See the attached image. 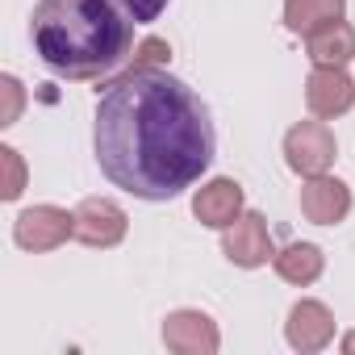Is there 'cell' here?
I'll use <instances>...</instances> for the list:
<instances>
[{
    "instance_id": "6da1fadb",
    "label": "cell",
    "mask_w": 355,
    "mask_h": 355,
    "mask_svg": "<svg viewBox=\"0 0 355 355\" xmlns=\"http://www.w3.org/2000/svg\"><path fill=\"white\" fill-rule=\"evenodd\" d=\"M92 150L105 180L138 201H175L201 184L218 134L205 101L167 67H125L96 88Z\"/></svg>"
},
{
    "instance_id": "7a4b0ae2",
    "label": "cell",
    "mask_w": 355,
    "mask_h": 355,
    "mask_svg": "<svg viewBox=\"0 0 355 355\" xmlns=\"http://www.w3.org/2000/svg\"><path fill=\"white\" fill-rule=\"evenodd\" d=\"M134 26L125 0H38L30 13L38 59L71 84L113 76L134 46Z\"/></svg>"
},
{
    "instance_id": "3957f363",
    "label": "cell",
    "mask_w": 355,
    "mask_h": 355,
    "mask_svg": "<svg viewBox=\"0 0 355 355\" xmlns=\"http://www.w3.org/2000/svg\"><path fill=\"white\" fill-rule=\"evenodd\" d=\"M334 155H338V142H334V130L322 117H309V121L288 125V134H284V163L301 175V180L330 171Z\"/></svg>"
},
{
    "instance_id": "277c9868",
    "label": "cell",
    "mask_w": 355,
    "mask_h": 355,
    "mask_svg": "<svg viewBox=\"0 0 355 355\" xmlns=\"http://www.w3.org/2000/svg\"><path fill=\"white\" fill-rule=\"evenodd\" d=\"M67 239H76V214H67L59 205H30L13 222V243L34 255L59 251Z\"/></svg>"
},
{
    "instance_id": "5b68a950",
    "label": "cell",
    "mask_w": 355,
    "mask_h": 355,
    "mask_svg": "<svg viewBox=\"0 0 355 355\" xmlns=\"http://www.w3.org/2000/svg\"><path fill=\"white\" fill-rule=\"evenodd\" d=\"M222 255L234 263V268H263L276 259V247H272V230H268V218L255 214V209H243L226 230H222Z\"/></svg>"
},
{
    "instance_id": "8992f818",
    "label": "cell",
    "mask_w": 355,
    "mask_h": 355,
    "mask_svg": "<svg viewBox=\"0 0 355 355\" xmlns=\"http://www.w3.org/2000/svg\"><path fill=\"white\" fill-rule=\"evenodd\" d=\"M71 214H76V243H84L92 251L117 247L125 239V230H130L125 209L117 201H109V197H84Z\"/></svg>"
},
{
    "instance_id": "52a82bcc",
    "label": "cell",
    "mask_w": 355,
    "mask_h": 355,
    "mask_svg": "<svg viewBox=\"0 0 355 355\" xmlns=\"http://www.w3.org/2000/svg\"><path fill=\"white\" fill-rule=\"evenodd\" d=\"M163 347L175 355H218L222 330L205 309H171L163 318Z\"/></svg>"
},
{
    "instance_id": "ba28073f",
    "label": "cell",
    "mask_w": 355,
    "mask_h": 355,
    "mask_svg": "<svg viewBox=\"0 0 355 355\" xmlns=\"http://www.w3.org/2000/svg\"><path fill=\"white\" fill-rule=\"evenodd\" d=\"M284 338L293 351L301 355H313V351H326L334 343V313L313 301V297H301L293 309H288V322H284Z\"/></svg>"
},
{
    "instance_id": "9c48e42d",
    "label": "cell",
    "mask_w": 355,
    "mask_h": 355,
    "mask_svg": "<svg viewBox=\"0 0 355 355\" xmlns=\"http://www.w3.org/2000/svg\"><path fill=\"white\" fill-rule=\"evenodd\" d=\"M301 214L313 226H338L351 214V189L338 180V175H330V171L309 175V180L301 184Z\"/></svg>"
},
{
    "instance_id": "30bf717a",
    "label": "cell",
    "mask_w": 355,
    "mask_h": 355,
    "mask_svg": "<svg viewBox=\"0 0 355 355\" xmlns=\"http://www.w3.org/2000/svg\"><path fill=\"white\" fill-rule=\"evenodd\" d=\"M305 105L322 121L343 117L355 105V80L347 76V67H313L305 80Z\"/></svg>"
},
{
    "instance_id": "8fae6325",
    "label": "cell",
    "mask_w": 355,
    "mask_h": 355,
    "mask_svg": "<svg viewBox=\"0 0 355 355\" xmlns=\"http://www.w3.org/2000/svg\"><path fill=\"white\" fill-rule=\"evenodd\" d=\"M243 184L230 180V175H214L193 193V218L209 230H226L239 214H243Z\"/></svg>"
},
{
    "instance_id": "7c38bea8",
    "label": "cell",
    "mask_w": 355,
    "mask_h": 355,
    "mask_svg": "<svg viewBox=\"0 0 355 355\" xmlns=\"http://www.w3.org/2000/svg\"><path fill=\"white\" fill-rule=\"evenodd\" d=\"M305 55L313 67H347L355 59V26L330 21L305 38Z\"/></svg>"
},
{
    "instance_id": "4fadbf2b",
    "label": "cell",
    "mask_w": 355,
    "mask_h": 355,
    "mask_svg": "<svg viewBox=\"0 0 355 355\" xmlns=\"http://www.w3.org/2000/svg\"><path fill=\"white\" fill-rule=\"evenodd\" d=\"M272 268H276V276H280L284 284H293V288H309V284L326 272V255H322L318 243H288L284 251H276Z\"/></svg>"
},
{
    "instance_id": "5bb4252c",
    "label": "cell",
    "mask_w": 355,
    "mask_h": 355,
    "mask_svg": "<svg viewBox=\"0 0 355 355\" xmlns=\"http://www.w3.org/2000/svg\"><path fill=\"white\" fill-rule=\"evenodd\" d=\"M343 13H347V0H284V26L288 34H301V38H309L330 21H343Z\"/></svg>"
},
{
    "instance_id": "9a60e30c",
    "label": "cell",
    "mask_w": 355,
    "mask_h": 355,
    "mask_svg": "<svg viewBox=\"0 0 355 355\" xmlns=\"http://www.w3.org/2000/svg\"><path fill=\"white\" fill-rule=\"evenodd\" d=\"M0 163H5V184H0V197L17 201L26 193V159L17 146H0Z\"/></svg>"
},
{
    "instance_id": "2e32d148",
    "label": "cell",
    "mask_w": 355,
    "mask_h": 355,
    "mask_svg": "<svg viewBox=\"0 0 355 355\" xmlns=\"http://www.w3.org/2000/svg\"><path fill=\"white\" fill-rule=\"evenodd\" d=\"M167 59H171V46H167L163 38H142V42L134 46L130 67H167Z\"/></svg>"
},
{
    "instance_id": "e0dca14e",
    "label": "cell",
    "mask_w": 355,
    "mask_h": 355,
    "mask_svg": "<svg viewBox=\"0 0 355 355\" xmlns=\"http://www.w3.org/2000/svg\"><path fill=\"white\" fill-rule=\"evenodd\" d=\"M0 92H5V117H0V125H13L21 117V105H26V88L17 76H0Z\"/></svg>"
},
{
    "instance_id": "ac0fdd59",
    "label": "cell",
    "mask_w": 355,
    "mask_h": 355,
    "mask_svg": "<svg viewBox=\"0 0 355 355\" xmlns=\"http://www.w3.org/2000/svg\"><path fill=\"white\" fill-rule=\"evenodd\" d=\"M125 9H130V17H134L138 26H150V21L167 9V0H125Z\"/></svg>"
},
{
    "instance_id": "d6986e66",
    "label": "cell",
    "mask_w": 355,
    "mask_h": 355,
    "mask_svg": "<svg viewBox=\"0 0 355 355\" xmlns=\"http://www.w3.org/2000/svg\"><path fill=\"white\" fill-rule=\"evenodd\" d=\"M343 351H347V355H355V330H347V334H343Z\"/></svg>"
}]
</instances>
